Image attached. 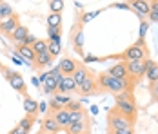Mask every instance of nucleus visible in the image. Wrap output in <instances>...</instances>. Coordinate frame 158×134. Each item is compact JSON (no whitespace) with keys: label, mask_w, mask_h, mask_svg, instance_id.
Instances as JSON below:
<instances>
[{"label":"nucleus","mask_w":158,"mask_h":134,"mask_svg":"<svg viewBox=\"0 0 158 134\" xmlns=\"http://www.w3.org/2000/svg\"><path fill=\"white\" fill-rule=\"evenodd\" d=\"M46 111H48V105L44 104V102H40L38 104V112H46Z\"/></svg>","instance_id":"nucleus-41"},{"label":"nucleus","mask_w":158,"mask_h":134,"mask_svg":"<svg viewBox=\"0 0 158 134\" xmlns=\"http://www.w3.org/2000/svg\"><path fill=\"white\" fill-rule=\"evenodd\" d=\"M151 94H153V98H155V100L158 102V82L151 85Z\"/></svg>","instance_id":"nucleus-35"},{"label":"nucleus","mask_w":158,"mask_h":134,"mask_svg":"<svg viewBox=\"0 0 158 134\" xmlns=\"http://www.w3.org/2000/svg\"><path fill=\"white\" fill-rule=\"evenodd\" d=\"M145 33H147V22H142L140 24V38L145 36Z\"/></svg>","instance_id":"nucleus-37"},{"label":"nucleus","mask_w":158,"mask_h":134,"mask_svg":"<svg viewBox=\"0 0 158 134\" xmlns=\"http://www.w3.org/2000/svg\"><path fill=\"white\" fill-rule=\"evenodd\" d=\"M36 134H49V132H46V131H42V129H40V131H38Z\"/></svg>","instance_id":"nucleus-44"},{"label":"nucleus","mask_w":158,"mask_h":134,"mask_svg":"<svg viewBox=\"0 0 158 134\" xmlns=\"http://www.w3.org/2000/svg\"><path fill=\"white\" fill-rule=\"evenodd\" d=\"M153 63H155V60H151V58L136 60V62H126L127 75H129V78H131V82H136L138 78H142Z\"/></svg>","instance_id":"nucleus-4"},{"label":"nucleus","mask_w":158,"mask_h":134,"mask_svg":"<svg viewBox=\"0 0 158 134\" xmlns=\"http://www.w3.org/2000/svg\"><path fill=\"white\" fill-rule=\"evenodd\" d=\"M91 112H93V114L98 112V107H96V105H91Z\"/></svg>","instance_id":"nucleus-43"},{"label":"nucleus","mask_w":158,"mask_h":134,"mask_svg":"<svg viewBox=\"0 0 158 134\" xmlns=\"http://www.w3.org/2000/svg\"><path fill=\"white\" fill-rule=\"evenodd\" d=\"M131 9H135L140 16H149L151 13V2H143V0H135V2H129Z\"/></svg>","instance_id":"nucleus-15"},{"label":"nucleus","mask_w":158,"mask_h":134,"mask_svg":"<svg viewBox=\"0 0 158 134\" xmlns=\"http://www.w3.org/2000/svg\"><path fill=\"white\" fill-rule=\"evenodd\" d=\"M93 76V73L85 67V65H80L78 69H77V73L73 75V78H75V82H77V85H82L87 78H91Z\"/></svg>","instance_id":"nucleus-19"},{"label":"nucleus","mask_w":158,"mask_h":134,"mask_svg":"<svg viewBox=\"0 0 158 134\" xmlns=\"http://www.w3.org/2000/svg\"><path fill=\"white\" fill-rule=\"evenodd\" d=\"M116 111H118L120 114H124L126 118H129L133 123L136 121V112H138V109H136V104H135V98H133V96L127 98V100H116Z\"/></svg>","instance_id":"nucleus-7"},{"label":"nucleus","mask_w":158,"mask_h":134,"mask_svg":"<svg viewBox=\"0 0 158 134\" xmlns=\"http://www.w3.org/2000/svg\"><path fill=\"white\" fill-rule=\"evenodd\" d=\"M107 123H109V132H116L122 129H133L135 123L129 118H126L124 114H120L116 109H111L107 114Z\"/></svg>","instance_id":"nucleus-5"},{"label":"nucleus","mask_w":158,"mask_h":134,"mask_svg":"<svg viewBox=\"0 0 158 134\" xmlns=\"http://www.w3.org/2000/svg\"><path fill=\"white\" fill-rule=\"evenodd\" d=\"M77 89H78V85H77L75 78H73V76H64L62 83H60V87H58V92H60V94H69V92H75Z\"/></svg>","instance_id":"nucleus-14"},{"label":"nucleus","mask_w":158,"mask_h":134,"mask_svg":"<svg viewBox=\"0 0 158 134\" xmlns=\"http://www.w3.org/2000/svg\"><path fill=\"white\" fill-rule=\"evenodd\" d=\"M18 26H20V16L15 13L13 16H9V18H6V20H2V22H0V33L11 38V36H13V33L18 29Z\"/></svg>","instance_id":"nucleus-8"},{"label":"nucleus","mask_w":158,"mask_h":134,"mask_svg":"<svg viewBox=\"0 0 158 134\" xmlns=\"http://www.w3.org/2000/svg\"><path fill=\"white\" fill-rule=\"evenodd\" d=\"M49 9H51V13H60V15H62L64 0H51V2H49Z\"/></svg>","instance_id":"nucleus-29"},{"label":"nucleus","mask_w":158,"mask_h":134,"mask_svg":"<svg viewBox=\"0 0 158 134\" xmlns=\"http://www.w3.org/2000/svg\"><path fill=\"white\" fill-rule=\"evenodd\" d=\"M7 134H29V132H27L26 129H22L20 125H16V127H13V129H11Z\"/></svg>","instance_id":"nucleus-33"},{"label":"nucleus","mask_w":158,"mask_h":134,"mask_svg":"<svg viewBox=\"0 0 158 134\" xmlns=\"http://www.w3.org/2000/svg\"><path fill=\"white\" fill-rule=\"evenodd\" d=\"M49 42V40H48ZM48 51H49V55L55 58V56H58L60 55V44H56V42H49L48 45Z\"/></svg>","instance_id":"nucleus-31"},{"label":"nucleus","mask_w":158,"mask_h":134,"mask_svg":"<svg viewBox=\"0 0 158 134\" xmlns=\"http://www.w3.org/2000/svg\"><path fill=\"white\" fill-rule=\"evenodd\" d=\"M64 80V75H51V73H42L40 78H38V82H42V87L44 91L48 92V94H53V92H58V87H60V83H62Z\"/></svg>","instance_id":"nucleus-6"},{"label":"nucleus","mask_w":158,"mask_h":134,"mask_svg":"<svg viewBox=\"0 0 158 134\" xmlns=\"http://www.w3.org/2000/svg\"><path fill=\"white\" fill-rule=\"evenodd\" d=\"M35 121H36V116H31V114H26L24 118L20 120V123H18V125H20L22 129H26V131L29 132V131L33 129V125H35Z\"/></svg>","instance_id":"nucleus-26"},{"label":"nucleus","mask_w":158,"mask_h":134,"mask_svg":"<svg viewBox=\"0 0 158 134\" xmlns=\"http://www.w3.org/2000/svg\"><path fill=\"white\" fill-rule=\"evenodd\" d=\"M0 71H2L4 78L7 80V83L13 87V91H18L20 94H24V98H27V87H26V80L22 78V75H20V73L11 71V69H7V67H4V65H0Z\"/></svg>","instance_id":"nucleus-3"},{"label":"nucleus","mask_w":158,"mask_h":134,"mask_svg":"<svg viewBox=\"0 0 158 134\" xmlns=\"http://www.w3.org/2000/svg\"><path fill=\"white\" fill-rule=\"evenodd\" d=\"M51 62H53V56L49 53H42V55H36L33 63L35 67H46V65H51Z\"/></svg>","instance_id":"nucleus-22"},{"label":"nucleus","mask_w":158,"mask_h":134,"mask_svg":"<svg viewBox=\"0 0 158 134\" xmlns=\"http://www.w3.org/2000/svg\"><path fill=\"white\" fill-rule=\"evenodd\" d=\"M96 85L98 91H104V92H113L114 96L124 92V91H131L129 89V80H118V78H113L111 75L106 73H100L96 76Z\"/></svg>","instance_id":"nucleus-1"},{"label":"nucleus","mask_w":158,"mask_h":134,"mask_svg":"<svg viewBox=\"0 0 158 134\" xmlns=\"http://www.w3.org/2000/svg\"><path fill=\"white\" fill-rule=\"evenodd\" d=\"M49 116H53V118L56 120V123L60 125V129H62V131H65V129L69 127V123H71V120H69V111H67V109H60L58 112L49 114Z\"/></svg>","instance_id":"nucleus-17"},{"label":"nucleus","mask_w":158,"mask_h":134,"mask_svg":"<svg viewBox=\"0 0 158 134\" xmlns=\"http://www.w3.org/2000/svg\"><path fill=\"white\" fill-rule=\"evenodd\" d=\"M13 15H15L13 6L7 4V2H2V4H0V22L6 20V18H9V16H13Z\"/></svg>","instance_id":"nucleus-23"},{"label":"nucleus","mask_w":158,"mask_h":134,"mask_svg":"<svg viewBox=\"0 0 158 134\" xmlns=\"http://www.w3.org/2000/svg\"><path fill=\"white\" fill-rule=\"evenodd\" d=\"M91 132V123L89 120H82L77 123H69V127L65 129V134H89Z\"/></svg>","instance_id":"nucleus-10"},{"label":"nucleus","mask_w":158,"mask_h":134,"mask_svg":"<svg viewBox=\"0 0 158 134\" xmlns=\"http://www.w3.org/2000/svg\"><path fill=\"white\" fill-rule=\"evenodd\" d=\"M27 36H29V31H27V27L20 24V26H18V29H16L15 33H13L11 40H13V42H15L16 45H22V44H24V40H26Z\"/></svg>","instance_id":"nucleus-20"},{"label":"nucleus","mask_w":158,"mask_h":134,"mask_svg":"<svg viewBox=\"0 0 158 134\" xmlns=\"http://www.w3.org/2000/svg\"><path fill=\"white\" fill-rule=\"evenodd\" d=\"M53 100H55L56 104L60 105V107H65V105L69 104V102H73V100H71V96H67V94H56Z\"/></svg>","instance_id":"nucleus-30"},{"label":"nucleus","mask_w":158,"mask_h":134,"mask_svg":"<svg viewBox=\"0 0 158 134\" xmlns=\"http://www.w3.org/2000/svg\"><path fill=\"white\" fill-rule=\"evenodd\" d=\"M0 4H2V0H0Z\"/></svg>","instance_id":"nucleus-45"},{"label":"nucleus","mask_w":158,"mask_h":134,"mask_svg":"<svg viewBox=\"0 0 158 134\" xmlns=\"http://www.w3.org/2000/svg\"><path fill=\"white\" fill-rule=\"evenodd\" d=\"M145 78H147V82L153 85V83H156L158 82V63L155 62L149 69H147V73H145Z\"/></svg>","instance_id":"nucleus-24"},{"label":"nucleus","mask_w":158,"mask_h":134,"mask_svg":"<svg viewBox=\"0 0 158 134\" xmlns=\"http://www.w3.org/2000/svg\"><path fill=\"white\" fill-rule=\"evenodd\" d=\"M58 67H60V73H62L64 76H73L80 65L73 58H62L60 63H58Z\"/></svg>","instance_id":"nucleus-11"},{"label":"nucleus","mask_w":158,"mask_h":134,"mask_svg":"<svg viewBox=\"0 0 158 134\" xmlns=\"http://www.w3.org/2000/svg\"><path fill=\"white\" fill-rule=\"evenodd\" d=\"M48 27H62V15L60 13H49L48 16Z\"/></svg>","instance_id":"nucleus-25"},{"label":"nucleus","mask_w":158,"mask_h":134,"mask_svg":"<svg viewBox=\"0 0 158 134\" xmlns=\"http://www.w3.org/2000/svg\"><path fill=\"white\" fill-rule=\"evenodd\" d=\"M149 20H151V22H156V24H158V13L151 11V13H149Z\"/></svg>","instance_id":"nucleus-40"},{"label":"nucleus","mask_w":158,"mask_h":134,"mask_svg":"<svg viewBox=\"0 0 158 134\" xmlns=\"http://www.w3.org/2000/svg\"><path fill=\"white\" fill-rule=\"evenodd\" d=\"M109 134H135L133 129H122V131H116V132H109Z\"/></svg>","instance_id":"nucleus-38"},{"label":"nucleus","mask_w":158,"mask_h":134,"mask_svg":"<svg viewBox=\"0 0 158 134\" xmlns=\"http://www.w3.org/2000/svg\"><path fill=\"white\" fill-rule=\"evenodd\" d=\"M96 91H98V85H96V76L93 75L91 78H87L82 85H78L77 92H80V94H93V92H96Z\"/></svg>","instance_id":"nucleus-13"},{"label":"nucleus","mask_w":158,"mask_h":134,"mask_svg":"<svg viewBox=\"0 0 158 134\" xmlns=\"http://www.w3.org/2000/svg\"><path fill=\"white\" fill-rule=\"evenodd\" d=\"M96 15H100V11H95V13H89V15H84V16H82V24L89 22V20H91V18H95Z\"/></svg>","instance_id":"nucleus-34"},{"label":"nucleus","mask_w":158,"mask_h":134,"mask_svg":"<svg viewBox=\"0 0 158 134\" xmlns=\"http://www.w3.org/2000/svg\"><path fill=\"white\" fill-rule=\"evenodd\" d=\"M64 109H67L69 112H75V111H84V107H82V102H75V100H73V102H69V104L65 105Z\"/></svg>","instance_id":"nucleus-32"},{"label":"nucleus","mask_w":158,"mask_h":134,"mask_svg":"<svg viewBox=\"0 0 158 134\" xmlns=\"http://www.w3.org/2000/svg\"><path fill=\"white\" fill-rule=\"evenodd\" d=\"M42 131H46V132H49V134H58L62 129H60V125L56 123V120L53 118V116H46L44 118V121H42V127H40Z\"/></svg>","instance_id":"nucleus-16"},{"label":"nucleus","mask_w":158,"mask_h":134,"mask_svg":"<svg viewBox=\"0 0 158 134\" xmlns=\"http://www.w3.org/2000/svg\"><path fill=\"white\" fill-rule=\"evenodd\" d=\"M48 36H49V42H56L60 44V36H62V27H48Z\"/></svg>","instance_id":"nucleus-27"},{"label":"nucleus","mask_w":158,"mask_h":134,"mask_svg":"<svg viewBox=\"0 0 158 134\" xmlns=\"http://www.w3.org/2000/svg\"><path fill=\"white\" fill-rule=\"evenodd\" d=\"M107 75H111L113 78H118V80H127L129 75H127L126 62H118V63L111 65L109 69H107Z\"/></svg>","instance_id":"nucleus-12"},{"label":"nucleus","mask_w":158,"mask_h":134,"mask_svg":"<svg viewBox=\"0 0 158 134\" xmlns=\"http://www.w3.org/2000/svg\"><path fill=\"white\" fill-rule=\"evenodd\" d=\"M16 53H18L20 58H24L29 63L35 62V58H36V53L33 51V47H29V45H16Z\"/></svg>","instance_id":"nucleus-18"},{"label":"nucleus","mask_w":158,"mask_h":134,"mask_svg":"<svg viewBox=\"0 0 158 134\" xmlns=\"http://www.w3.org/2000/svg\"><path fill=\"white\" fill-rule=\"evenodd\" d=\"M122 62H136V60H145L149 58L147 56V45H145V40L143 38H138L133 45H129L126 51L120 55Z\"/></svg>","instance_id":"nucleus-2"},{"label":"nucleus","mask_w":158,"mask_h":134,"mask_svg":"<svg viewBox=\"0 0 158 134\" xmlns=\"http://www.w3.org/2000/svg\"><path fill=\"white\" fill-rule=\"evenodd\" d=\"M48 45H49L48 40H36V44L33 45V51H35L36 55H42V53H49V51H48Z\"/></svg>","instance_id":"nucleus-28"},{"label":"nucleus","mask_w":158,"mask_h":134,"mask_svg":"<svg viewBox=\"0 0 158 134\" xmlns=\"http://www.w3.org/2000/svg\"><path fill=\"white\" fill-rule=\"evenodd\" d=\"M91 62H98L96 56H84V63L87 65V63H91Z\"/></svg>","instance_id":"nucleus-39"},{"label":"nucleus","mask_w":158,"mask_h":134,"mask_svg":"<svg viewBox=\"0 0 158 134\" xmlns=\"http://www.w3.org/2000/svg\"><path fill=\"white\" fill-rule=\"evenodd\" d=\"M71 45L75 47V51L78 55L84 56V31H82V26H77L71 31Z\"/></svg>","instance_id":"nucleus-9"},{"label":"nucleus","mask_w":158,"mask_h":134,"mask_svg":"<svg viewBox=\"0 0 158 134\" xmlns=\"http://www.w3.org/2000/svg\"><path fill=\"white\" fill-rule=\"evenodd\" d=\"M151 11L158 13V2H151Z\"/></svg>","instance_id":"nucleus-42"},{"label":"nucleus","mask_w":158,"mask_h":134,"mask_svg":"<svg viewBox=\"0 0 158 134\" xmlns=\"http://www.w3.org/2000/svg\"><path fill=\"white\" fill-rule=\"evenodd\" d=\"M113 7H120V9H131V6L126 4V2H116V4H113Z\"/></svg>","instance_id":"nucleus-36"},{"label":"nucleus","mask_w":158,"mask_h":134,"mask_svg":"<svg viewBox=\"0 0 158 134\" xmlns=\"http://www.w3.org/2000/svg\"><path fill=\"white\" fill-rule=\"evenodd\" d=\"M24 111H26V114L36 116V112H38V104H36V102L33 100L31 96L24 98Z\"/></svg>","instance_id":"nucleus-21"}]
</instances>
